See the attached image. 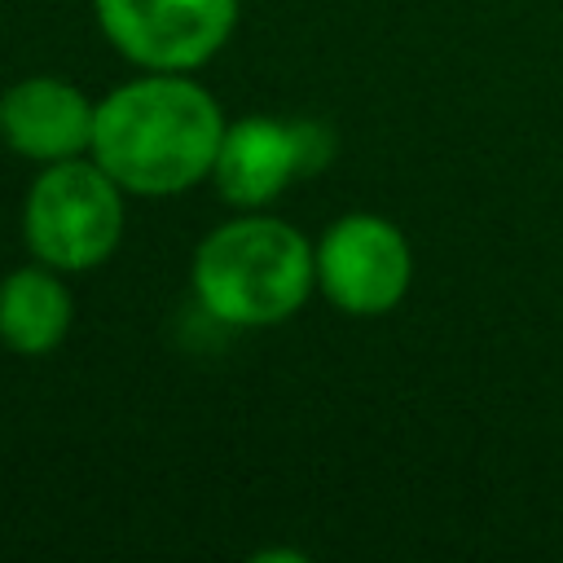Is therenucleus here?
Returning <instances> with one entry per match:
<instances>
[{"instance_id": "1", "label": "nucleus", "mask_w": 563, "mask_h": 563, "mask_svg": "<svg viewBox=\"0 0 563 563\" xmlns=\"http://www.w3.org/2000/svg\"><path fill=\"white\" fill-rule=\"evenodd\" d=\"M220 101L194 70H141L97 97L92 158L136 198H172L211 180L224 136Z\"/></svg>"}, {"instance_id": "7", "label": "nucleus", "mask_w": 563, "mask_h": 563, "mask_svg": "<svg viewBox=\"0 0 563 563\" xmlns=\"http://www.w3.org/2000/svg\"><path fill=\"white\" fill-rule=\"evenodd\" d=\"M97 101L62 75H26L0 92V141L31 163H66L92 150Z\"/></svg>"}, {"instance_id": "8", "label": "nucleus", "mask_w": 563, "mask_h": 563, "mask_svg": "<svg viewBox=\"0 0 563 563\" xmlns=\"http://www.w3.org/2000/svg\"><path fill=\"white\" fill-rule=\"evenodd\" d=\"M75 299L66 273L31 260L0 277V343L18 356H48L66 343Z\"/></svg>"}, {"instance_id": "2", "label": "nucleus", "mask_w": 563, "mask_h": 563, "mask_svg": "<svg viewBox=\"0 0 563 563\" xmlns=\"http://www.w3.org/2000/svg\"><path fill=\"white\" fill-rule=\"evenodd\" d=\"M194 299L233 330L290 321L317 290L312 242L282 216L242 211L216 224L189 260Z\"/></svg>"}, {"instance_id": "4", "label": "nucleus", "mask_w": 563, "mask_h": 563, "mask_svg": "<svg viewBox=\"0 0 563 563\" xmlns=\"http://www.w3.org/2000/svg\"><path fill=\"white\" fill-rule=\"evenodd\" d=\"M334 154V136L317 119H282V114H242L224 123L211 185L238 211L273 207L295 180L321 172Z\"/></svg>"}, {"instance_id": "6", "label": "nucleus", "mask_w": 563, "mask_h": 563, "mask_svg": "<svg viewBox=\"0 0 563 563\" xmlns=\"http://www.w3.org/2000/svg\"><path fill=\"white\" fill-rule=\"evenodd\" d=\"M242 0H92L106 44L141 70H198L233 35Z\"/></svg>"}, {"instance_id": "5", "label": "nucleus", "mask_w": 563, "mask_h": 563, "mask_svg": "<svg viewBox=\"0 0 563 563\" xmlns=\"http://www.w3.org/2000/svg\"><path fill=\"white\" fill-rule=\"evenodd\" d=\"M317 295L347 317H383L413 286V246L378 211H347L312 242Z\"/></svg>"}, {"instance_id": "3", "label": "nucleus", "mask_w": 563, "mask_h": 563, "mask_svg": "<svg viewBox=\"0 0 563 563\" xmlns=\"http://www.w3.org/2000/svg\"><path fill=\"white\" fill-rule=\"evenodd\" d=\"M128 229L123 185L92 158L44 163L22 198V242L31 260L57 273L101 268Z\"/></svg>"}]
</instances>
